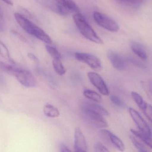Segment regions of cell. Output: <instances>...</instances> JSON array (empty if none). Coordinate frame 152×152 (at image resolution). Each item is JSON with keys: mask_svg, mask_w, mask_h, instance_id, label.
Returning <instances> with one entry per match:
<instances>
[{"mask_svg": "<svg viewBox=\"0 0 152 152\" xmlns=\"http://www.w3.org/2000/svg\"><path fill=\"white\" fill-rule=\"evenodd\" d=\"M13 76L22 85L26 88H34L37 84L35 77L28 70L16 67Z\"/></svg>", "mask_w": 152, "mask_h": 152, "instance_id": "3", "label": "cell"}, {"mask_svg": "<svg viewBox=\"0 0 152 152\" xmlns=\"http://www.w3.org/2000/svg\"><path fill=\"white\" fill-rule=\"evenodd\" d=\"M84 117L88 123L97 128H106L107 123L103 115L91 110L82 109Z\"/></svg>", "mask_w": 152, "mask_h": 152, "instance_id": "6", "label": "cell"}, {"mask_svg": "<svg viewBox=\"0 0 152 152\" xmlns=\"http://www.w3.org/2000/svg\"><path fill=\"white\" fill-rule=\"evenodd\" d=\"M60 151L62 152H71V150L69 149V148L64 144H61L60 145Z\"/></svg>", "mask_w": 152, "mask_h": 152, "instance_id": "31", "label": "cell"}, {"mask_svg": "<svg viewBox=\"0 0 152 152\" xmlns=\"http://www.w3.org/2000/svg\"><path fill=\"white\" fill-rule=\"evenodd\" d=\"M94 149L95 152H109L107 148L100 142H96L94 144Z\"/></svg>", "mask_w": 152, "mask_h": 152, "instance_id": "27", "label": "cell"}, {"mask_svg": "<svg viewBox=\"0 0 152 152\" xmlns=\"http://www.w3.org/2000/svg\"><path fill=\"white\" fill-rule=\"evenodd\" d=\"M56 2L64 7L70 11L79 12V8L72 0H54Z\"/></svg>", "mask_w": 152, "mask_h": 152, "instance_id": "17", "label": "cell"}, {"mask_svg": "<svg viewBox=\"0 0 152 152\" xmlns=\"http://www.w3.org/2000/svg\"><path fill=\"white\" fill-rule=\"evenodd\" d=\"M5 29L3 15L2 11L0 10V32L3 31Z\"/></svg>", "mask_w": 152, "mask_h": 152, "instance_id": "29", "label": "cell"}, {"mask_svg": "<svg viewBox=\"0 0 152 152\" xmlns=\"http://www.w3.org/2000/svg\"><path fill=\"white\" fill-rule=\"evenodd\" d=\"M114 1L118 4L129 7L133 8L139 7L142 2L140 0H114Z\"/></svg>", "mask_w": 152, "mask_h": 152, "instance_id": "19", "label": "cell"}, {"mask_svg": "<svg viewBox=\"0 0 152 152\" xmlns=\"http://www.w3.org/2000/svg\"><path fill=\"white\" fill-rule=\"evenodd\" d=\"M129 138L132 144L136 147V148L137 149L138 151L140 152H148V150L147 148L140 141H139L134 136L131 135L130 136Z\"/></svg>", "mask_w": 152, "mask_h": 152, "instance_id": "24", "label": "cell"}, {"mask_svg": "<svg viewBox=\"0 0 152 152\" xmlns=\"http://www.w3.org/2000/svg\"><path fill=\"white\" fill-rule=\"evenodd\" d=\"M73 19L80 32L85 38L94 43L103 44L102 40L98 36L83 15L76 14L74 15Z\"/></svg>", "mask_w": 152, "mask_h": 152, "instance_id": "2", "label": "cell"}, {"mask_svg": "<svg viewBox=\"0 0 152 152\" xmlns=\"http://www.w3.org/2000/svg\"><path fill=\"white\" fill-rule=\"evenodd\" d=\"M53 67L55 72L60 75H63L65 74L66 70L62 64L60 59L59 58H54L52 62Z\"/></svg>", "mask_w": 152, "mask_h": 152, "instance_id": "20", "label": "cell"}, {"mask_svg": "<svg viewBox=\"0 0 152 152\" xmlns=\"http://www.w3.org/2000/svg\"><path fill=\"white\" fill-rule=\"evenodd\" d=\"M88 75L91 83L101 94L104 96L109 95V91L104 81L98 74L94 72H89L88 73Z\"/></svg>", "mask_w": 152, "mask_h": 152, "instance_id": "10", "label": "cell"}, {"mask_svg": "<svg viewBox=\"0 0 152 152\" xmlns=\"http://www.w3.org/2000/svg\"><path fill=\"white\" fill-rule=\"evenodd\" d=\"M75 57L78 61L87 64L95 71L99 72L102 69L101 61L97 57L92 54L76 52Z\"/></svg>", "mask_w": 152, "mask_h": 152, "instance_id": "5", "label": "cell"}, {"mask_svg": "<svg viewBox=\"0 0 152 152\" xmlns=\"http://www.w3.org/2000/svg\"><path fill=\"white\" fill-rule=\"evenodd\" d=\"M83 94L85 97L94 102L99 103L102 101L101 96L94 91L85 90L83 91Z\"/></svg>", "mask_w": 152, "mask_h": 152, "instance_id": "18", "label": "cell"}, {"mask_svg": "<svg viewBox=\"0 0 152 152\" xmlns=\"http://www.w3.org/2000/svg\"><path fill=\"white\" fill-rule=\"evenodd\" d=\"M110 99L112 103L117 106L121 107L124 105V103L123 102L122 100L117 96L112 95L110 97Z\"/></svg>", "mask_w": 152, "mask_h": 152, "instance_id": "28", "label": "cell"}, {"mask_svg": "<svg viewBox=\"0 0 152 152\" xmlns=\"http://www.w3.org/2000/svg\"><path fill=\"white\" fill-rule=\"evenodd\" d=\"M130 131L132 133L134 134V136L138 138L140 141L149 147L150 148H152V137L151 136H148L140 131H137L133 129H131Z\"/></svg>", "mask_w": 152, "mask_h": 152, "instance_id": "15", "label": "cell"}, {"mask_svg": "<svg viewBox=\"0 0 152 152\" xmlns=\"http://www.w3.org/2000/svg\"><path fill=\"white\" fill-rule=\"evenodd\" d=\"M101 134H103L104 137H106L107 140L120 151H124L125 149L124 144L121 140L117 136L112 133L110 131L105 129L101 130Z\"/></svg>", "mask_w": 152, "mask_h": 152, "instance_id": "12", "label": "cell"}, {"mask_svg": "<svg viewBox=\"0 0 152 152\" xmlns=\"http://www.w3.org/2000/svg\"><path fill=\"white\" fill-rule=\"evenodd\" d=\"M129 113L139 131L151 137V129L139 113L132 107L129 108Z\"/></svg>", "mask_w": 152, "mask_h": 152, "instance_id": "9", "label": "cell"}, {"mask_svg": "<svg viewBox=\"0 0 152 152\" xmlns=\"http://www.w3.org/2000/svg\"><path fill=\"white\" fill-rule=\"evenodd\" d=\"M43 113L46 116L50 118L58 117L60 115V113L58 109L50 104H47L44 106Z\"/></svg>", "mask_w": 152, "mask_h": 152, "instance_id": "16", "label": "cell"}, {"mask_svg": "<svg viewBox=\"0 0 152 152\" xmlns=\"http://www.w3.org/2000/svg\"><path fill=\"white\" fill-rule=\"evenodd\" d=\"M142 110L146 117L150 122H151L152 121V106L151 105L147 103L146 104Z\"/></svg>", "mask_w": 152, "mask_h": 152, "instance_id": "26", "label": "cell"}, {"mask_svg": "<svg viewBox=\"0 0 152 152\" xmlns=\"http://www.w3.org/2000/svg\"><path fill=\"white\" fill-rule=\"evenodd\" d=\"M27 56L32 61H33L36 64H38L39 63V59L37 58V57L34 55L32 53H29L27 54Z\"/></svg>", "mask_w": 152, "mask_h": 152, "instance_id": "30", "label": "cell"}, {"mask_svg": "<svg viewBox=\"0 0 152 152\" xmlns=\"http://www.w3.org/2000/svg\"><path fill=\"white\" fill-rule=\"evenodd\" d=\"M38 1L46 8L60 15L66 16L68 15L71 12L69 10L54 0H38Z\"/></svg>", "mask_w": 152, "mask_h": 152, "instance_id": "8", "label": "cell"}, {"mask_svg": "<svg viewBox=\"0 0 152 152\" xmlns=\"http://www.w3.org/2000/svg\"><path fill=\"white\" fill-rule=\"evenodd\" d=\"M131 96L135 103L138 106L139 108L142 110L146 104V102H145L142 97L137 92L133 91L131 92Z\"/></svg>", "mask_w": 152, "mask_h": 152, "instance_id": "22", "label": "cell"}, {"mask_svg": "<svg viewBox=\"0 0 152 152\" xmlns=\"http://www.w3.org/2000/svg\"><path fill=\"white\" fill-rule=\"evenodd\" d=\"M16 67V66H14L12 65L9 64L7 63L2 62H0V69L2 72L12 76H13Z\"/></svg>", "mask_w": 152, "mask_h": 152, "instance_id": "23", "label": "cell"}, {"mask_svg": "<svg viewBox=\"0 0 152 152\" xmlns=\"http://www.w3.org/2000/svg\"><path fill=\"white\" fill-rule=\"evenodd\" d=\"M81 107L82 109L91 110L99 113L102 115H109L108 111L103 107L92 102L84 101L82 103Z\"/></svg>", "mask_w": 152, "mask_h": 152, "instance_id": "14", "label": "cell"}, {"mask_svg": "<svg viewBox=\"0 0 152 152\" xmlns=\"http://www.w3.org/2000/svg\"><path fill=\"white\" fill-rule=\"evenodd\" d=\"M0 55L7 60H8L10 63L15 64V62L10 58V54L7 46L0 40Z\"/></svg>", "mask_w": 152, "mask_h": 152, "instance_id": "21", "label": "cell"}, {"mask_svg": "<svg viewBox=\"0 0 152 152\" xmlns=\"http://www.w3.org/2000/svg\"><path fill=\"white\" fill-rule=\"evenodd\" d=\"M1 1L7 5H10V6H12L13 5V2L11 0H1Z\"/></svg>", "mask_w": 152, "mask_h": 152, "instance_id": "32", "label": "cell"}, {"mask_svg": "<svg viewBox=\"0 0 152 152\" xmlns=\"http://www.w3.org/2000/svg\"><path fill=\"white\" fill-rule=\"evenodd\" d=\"M129 44L132 50L135 55L142 60H145L147 59V54L145 49L142 44L135 41H131Z\"/></svg>", "mask_w": 152, "mask_h": 152, "instance_id": "13", "label": "cell"}, {"mask_svg": "<svg viewBox=\"0 0 152 152\" xmlns=\"http://www.w3.org/2000/svg\"><path fill=\"white\" fill-rule=\"evenodd\" d=\"M46 49L47 52L49 55L54 58H59L61 59V56L58 50L55 47L50 46L49 45H46Z\"/></svg>", "mask_w": 152, "mask_h": 152, "instance_id": "25", "label": "cell"}, {"mask_svg": "<svg viewBox=\"0 0 152 152\" xmlns=\"http://www.w3.org/2000/svg\"><path fill=\"white\" fill-rule=\"evenodd\" d=\"M14 16L18 23L27 33L47 44L52 43L51 38L41 28L19 13H16Z\"/></svg>", "mask_w": 152, "mask_h": 152, "instance_id": "1", "label": "cell"}, {"mask_svg": "<svg viewBox=\"0 0 152 152\" xmlns=\"http://www.w3.org/2000/svg\"><path fill=\"white\" fill-rule=\"evenodd\" d=\"M93 17L96 23L104 29L112 32H116L119 31V25L115 21L104 14L95 12L93 14Z\"/></svg>", "mask_w": 152, "mask_h": 152, "instance_id": "4", "label": "cell"}, {"mask_svg": "<svg viewBox=\"0 0 152 152\" xmlns=\"http://www.w3.org/2000/svg\"><path fill=\"white\" fill-rule=\"evenodd\" d=\"M74 148L75 152H87V142L82 132L79 128L75 129L74 135Z\"/></svg>", "mask_w": 152, "mask_h": 152, "instance_id": "11", "label": "cell"}, {"mask_svg": "<svg viewBox=\"0 0 152 152\" xmlns=\"http://www.w3.org/2000/svg\"><path fill=\"white\" fill-rule=\"evenodd\" d=\"M107 56L115 69L119 71H124L127 68V60L120 53L110 50L107 52Z\"/></svg>", "mask_w": 152, "mask_h": 152, "instance_id": "7", "label": "cell"}]
</instances>
